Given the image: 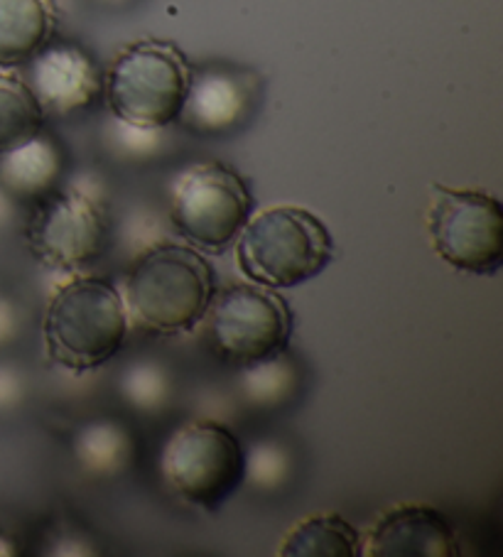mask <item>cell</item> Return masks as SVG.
Listing matches in <instances>:
<instances>
[{"label": "cell", "instance_id": "7c38bea8", "mask_svg": "<svg viewBox=\"0 0 503 557\" xmlns=\"http://www.w3.org/2000/svg\"><path fill=\"white\" fill-rule=\"evenodd\" d=\"M459 541L450 518L432 506H398L379 518L361 547L369 557H457Z\"/></svg>", "mask_w": 503, "mask_h": 557}, {"label": "cell", "instance_id": "ba28073f", "mask_svg": "<svg viewBox=\"0 0 503 557\" xmlns=\"http://www.w3.org/2000/svg\"><path fill=\"white\" fill-rule=\"evenodd\" d=\"M205 317L211 349L241 369L285 351L293 334V310L285 297L256 283L214 293Z\"/></svg>", "mask_w": 503, "mask_h": 557}, {"label": "cell", "instance_id": "cb8c5ba5", "mask_svg": "<svg viewBox=\"0 0 503 557\" xmlns=\"http://www.w3.org/2000/svg\"><path fill=\"white\" fill-rule=\"evenodd\" d=\"M52 545H64L57 550V555H94L96 553L89 545V541H84V537L76 535L74 531H72V535L64 533V535L52 537Z\"/></svg>", "mask_w": 503, "mask_h": 557}, {"label": "cell", "instance_id": "d6986e66", "mask_svg": "<svg viewBox=\"0 0 503 557\" xmlns=\"http://www.w3.org/2000/svg\"><path fill=\"white\" fill-rule=\"evenodd\" d=\"M121 396L140 412H158L172 398V379L160 361L138 359L125 367Z\"/></svg>", "mask_w": 503, "mask_h": 557}, {"label": "cell", "instance_id": "ac0fdd59", "mask_svg": "<svg viewBox=\"0 0 503 557\" xmlns=\"http://www.w3.org/2000/svg\"><path fill=\"white\" fill-rule=\"evenodd\" d=\"M45 126V113L37 106L30 86L13 74H0V152L21 146Z\"/></svg>", "mask_w": 503, "mask_h": 557}, {"label": "cell", "instance_id": "7402d4cb", "mask_svg": "<svg viewBox=\"0 0 503 557\" xmlns=\"http://www.w3.org/2000/svg\"><path fill=\"white\" fill-rule=\"evenodd\" d=\"M25 396L23 373L13 363H0V410H13Z\"/></svg>", "mask_w": 503, "mask_h": 557}, {"label": "cell", "instance_id": "e0dca14e", "mask_svg": "<svg viewBox=\"0 0 503 557\" xmlns=\"http://www.w3.org/2000/svg\"><path fill=\"white\" fill-rule=\"evenodd\" d=\"M299 369L283 351L275 357L250 363L241 371V396L256 408H280L295 396L299 388Z\"/></svg>", "mask_w": 503, "mask_h": 557}, {"label": "cell", "instance_id": "8992f818", "mask_svg": "<svg viewBox=\"0 0 503 557\" xmlns=\"http://www.w3.org/2000/svg\"><path fill=\"white\" fill-rule=\"evenodd\" d=\"M170 216L192 246L221 253L254 216V195L234 168L197 162L172 185Z\"/></svg>", "mask_w": 503, "mask_h": 557}, {"label": "cell", "instance_id": "4fadbf2b", "mask_svg": "<svg viewBox=\"0 0 503 557\" xmlns=\"http://www.w3.org/2000/svg\"><path fill=\"white\" fill-rule=\"evenodd\" d=\"M64 150L47 133H35L21 146L0 152V185L21 199H40L60 187Z\"/></svg>", "mask_w": 503, "mask_h": 557}, {"label": "cell", "instance_id": "5bb4252c", "mask_svg": "<svg viewBox=\"0 0 503 557\" xmlns=\"http://www.w3.org/2000/svg\"><path fill=\"white\" fill-rule=\"evenodd\" d=\"M54 0H0V66L27 64L52 40Z\"/></svg>", "mask_w": 503, "mask_h": 557}, {"label": "cell", "instance_id": "9a60e30c", "mask_svg": "<svg viewBox=\"0 0 503 557\" xmlns=\"http://www.w3.org/2000/svg\"><path fill=\"white\" fill-rule=\"evenodd\" d=\"M72 453L84 472L119 476L133 465L135 440L119 420H91L74 432Z\"/></svg>", "mask_w": 503, "mask_h": 557}, {"label": "cell", "instance_id": "7a4b0ae2", "mask_svg": "<svg viewBox=\"0 0 503 557\" xmlns=\"http://www.w3.org/2000/svg\"><path fill=\"white\" fill-rule=\"evenodd\" d=\"M128 330L123 295L103 277H74L62 285L42 322L47 357L74 373L111 361L123 349Z\"/></svg>", "mask_w": 503, "mask_h": 557}, {"label": "cell", "instance_id": "d4e9b609", "mask_svg": "<svg viewBox=\"0 0 503 557\" xmlns=\"http://www.w3.org/2000/svg\"><path fill=\"white\" fill-rule=\"evenodd\" d=\"M13 216V195L0 185V226L8 224Z\"/></svg>", "mask_w": 503, "mask_h": 557}, {"label": "cell", "instance_id": "4316f807", "mask_svg": "<svg viewBox=\"0 0 503 557\" xmlns=\"http://www.w3.org/2000/svg\"><path fill=\"white\" fill-rule=\"evenodd\" d=\"M96 3H101V5H125V3H131V0H96Z\"/></svg>", "mask_w": 503, "mask_h": 557}, {"label": "cell", "instance_id": "44dd1931", "mask_svg": "<svg viewBox=\"0 0 503 557\" xmlns=\"http://www.w3.org/2000/svg\"><path fill=\"white\" fill-rule=\"evenodd\" d=\"M103 140L113 156L125 160H148L164 148V128H143L111 116L103 126Z\"/></svg>", "mask_w": 503, "mask_h": 557}, {"label": "cell", "instance_id": "9c48e42d", "mask_svg": "<svg viewBox=\"0 0 503 557\" xmlns=\"http://www.w3.org/2000/svg\"><path fill=\"white\" fill-rule=\"evenodd\" d=\"M428 236L438 258L454 271L496 273L503 261V207L481 189L432 185Z\"/></svg>", "mask_w": 503, "mask_h": 557}, {"label": "cell", "instance_id": "ffe728a7", "mask_svg": "<svg viewBox=\"0 0 503 557\" xmlns=\"http://www.w3.org/2000/svg\"><path fill=\"white\" fill-rule=\"evenodd\" d=\"M293 474V453L280 440H258L246 453V479L258 492H275Z\"/></svg>", "mask_w": 503, "mask_h": 557}, {"label": "cell", "instance_id": "277c9868", "mask_svg": "<svg viewBox=\"0 0 503 557\" xmlns=\"http://www.w3.org/2000/svg\"><path fill=\"white\" fill-rule=\"evenodd\" d=\"M189 76L192 66L177 45L140 40L115 54L103 74V96L111 116L119 121L170 128L180 119Z\"/></svg>", "mask_w": 503, "mask_h": 557}, {"label": "cell", "instance_id": "52a82bcc", "mask_svg": "<svg viewBox=\"0 0 503 557\" xmlns=\"http://www.w3.org/2000/svg\"><path fill=\"white\" fill-rule=\"evenodd\" d=\"M162 476L187 504L219 508L246 479V449L221 422L182 425L162 449Z\"/></svg>", "mask_w": 503, "mask_h": 557}, {"label": "cell", "instance_id": "3957f363", "mask_svg": "<svg viewBox=\"0 0 503 557\" xmlns=\"http://www.w3.org/2000/svg\"><path fill=\"white\" fill-rule=\"evenodd\" d=\"M332 258V232L303 207H273L250 216L236 244L238 271L250 283L273 290L312 281Z\"/></svg>", "mask_w": 503, "mask_h": 557}, {"label": "cell", "instance_id": "603a6c76", "mask_svg": "<svg viewBox=\"0 0 503 557\" xmlns=\"http://www.w3.org/2000/svg\"><path fill=\"white\" fill-rule=\"evenodd\" d=\"M21 334V310L11 297L0 293V349L17 339Z\"/></svg>", "mask_w": 503, "mask_h": 557}, {"label": "cell", "instance_id": "484cf974", "mask_svg": "<svg viewBox=\"0 0 503 557\" xmlns=\"http://www.w3.org/2000/svg\"><path fill=\"white\" fill-rule=\"evenodd\" d=\"M11 555H17L15 541L11 535H5L3 531H0V557H11Z\"/></svg>", "mask_w": 503, "mask_h": 557}, {"label": "cell", "instance_id": "2e32d148", "mask_svg": "<svg viewBox=\"0 0 503 557\" xmlns=\"http://www.w3.org/2000/svg\"><path fill=\"white\" fill-rule=\"evenodd\" d=\"M280 557H359V531L336 513L309 516L280 543Z\"/></svg>", "mask_w": 503, "mask_h": 557}, {"label": "cell", "instance_id": "8fae6325", "mask_svg": "<svg viewBox=\"0 0 503 557\" xmlns=\"http://www.w3.org/2000/svg\"><path fill=\"white\" fill-rule=\"evenodd\" d=\"M254 101L256 89L248 74L229 66L192 70L177 123L197 136H226L248 121Z\"/></svg>", "mask_w": 503, "mask_h": 557}, {"label": "cell", "instance_id": "6da1fadb", "mask_svg": "<svg viewBox=\"0 0 503 557\" xmlns=\"http://www.w3.org/2000/svg\"><path fill=\"white\" fill-rule=\"evenodd\" d=\"M214 271L192 246L158 244L135 258L125 277V310L148 332L180 334L205 320Z\"/></svg>", "mask_w": 503, "mask_h": 557}, {"label": "cell", "instance_id": "30bf717a", "mask_svg": "<svg viewBox=\"0 0 503 557\" xmlns=\"http://www.w3.org/2000/svg\"><path fill=\"white\" fill-rule=\"evenodd\" d=\"M45 119H66L89 111L103 96V72L82 45L50 40L30 62L27 79Z\"/></svg>", "mask_w": 503, "mask_h": 557}, {"label": "cell", "instance_id": "5b68a950", "mask_svg": "<svg viewBox=\"0 0 503 557\" xmlns=\"http://www.w3.org/2000/svg\"><path fill=\"white\" fill-rule=\"evenodd\" d=\"M113 221L103 195L89 182L52 189L37 199L27 244L47 268L82 271L109 251Z\"/></svg>", "mask_w": 503, "mask_h": 557}]
</instances>
